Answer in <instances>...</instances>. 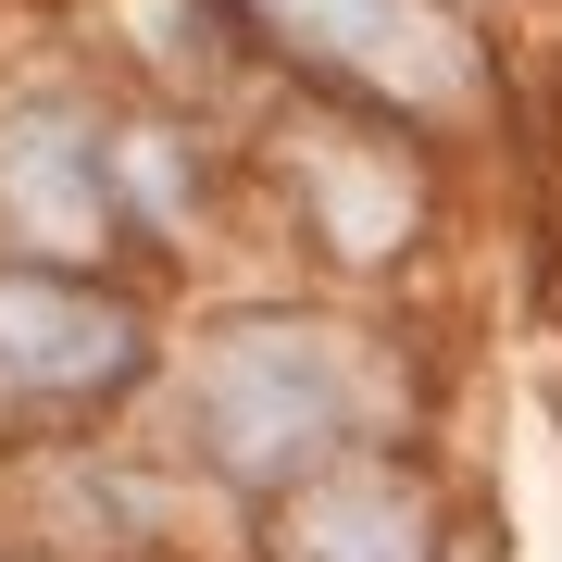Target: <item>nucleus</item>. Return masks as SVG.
Returning <instances> with one entry per match:
<instances>
[{
    "instance_id": "f257e3e1",
    "label": "nucleus",
    "mask_w": 562,
    "mask_h": 562,
    "mask_svg": "<svg viewBox=\"0 0 562 562\" xmlns=\"http://www.w3.org/2000/svg\"><path fill=\"white\" fill-rule=\"evenodd\" d=\"M188 413H201V450H213L238 487H288V475H313V462L350 450L362 375H350V350L325 338V325H301V313H238V325L201 338V387H188Z\"/></svg>"
},
{
    "instance_id": "f03ea898",
    "label": "nucleus",
    "mask_w": 562,
    "mask_h": 562,
    "mask_svg": "<svg viewBox=\"0 0 562 562\" xmlns=\"http://www.w3.org/2000/svg\"><path fill=\"white\" fill-rule=\"evenodd\" d=\"M288 50H313L338 88L401 113H462L475 101V38L450 0H250Z\"/></svg>"
},
{
    "instance_id": "7ed1b4c3",
    "label": "nucleus",
    "mask_w": 562,
    "mask_h": 562,
    "mask_svg": "<svg viewBox=\"0 0 562 562\" xmlns=\"http://www.w3.org/2000/svg\"><path fill=\"white\" fill-rule=\"evenodd\" d=\"M0 225H13V250H38V262L113 250V225H125L113 138H101L88 113H63V101L0 113Z\"/></svg>"
},
{
    "instance_id": "20e7f679",
    "label": "nucleus",
    "mask_w": 562,
    "mask_h": 562,
    "mask_svg": "<svg viewBox=\"0 0 562 562\" xmlns=\"http://www.w3.org/2000/svg\"><path fill=\"white\" fill-rule=\"evenodd\" d=\"M138 375V313L101 301L88 276L0 262V387L13 401H101Z\"/></svg>"
},
{
    "instance_id": "39448f33",
    "label": "nucleus",
    "mask_w": 562,
    "mask_h": 562,
    "mask_svg": "<svg viewBox=\"0 0 562 562\" xmlns=\"http://www.w3.org/2000/svg\"><path fill=\"white\" fill-rule=\"evenodd\" d=\"M276 562H438V525H425L413 475L350 462V475H313L301 501H288Z\"/></svg>"
}]
</instances>
